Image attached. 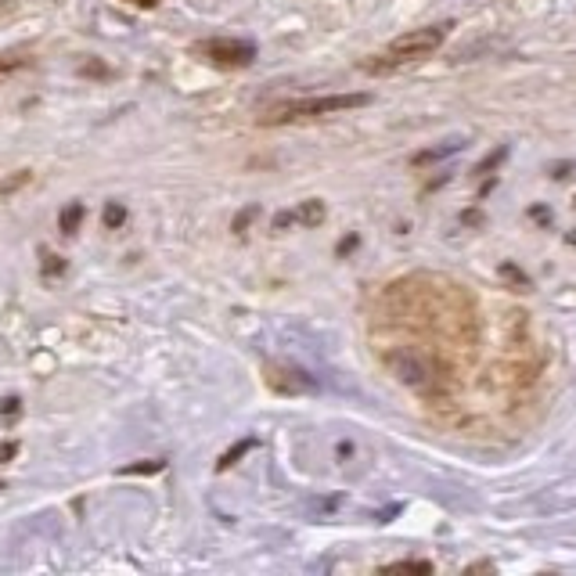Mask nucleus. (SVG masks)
<instances>
[{
    "mask_svg": "<svg viewBox=\"0 0 576 576\" xmlns=\"http://www.w3.org/2000/svg\"><path fill=\"white\" fill-rule=\"evenodd\" d=\"M447 33H450L447 22H440V26H425V29H411V33L396 36L393 44H389L382 54H371L368 62H360V69L382 76V72H393V69H404V65L422 62V58H429L432 51H440L443 40H447Z\"/></svg>",
    "mask_w": 576,
    "mask_h": 576,
    "instance_id": "f257e3e1",
    "label": "nucleus"
},
{
    "mask_svg": "<svg viewBox=\"0 0 576 576\" xmlns=\"http://www.w3.org/2000/svg\"><path fill=\"white\" fill-rule=\"evenodd\" d=\"M371 105V94H328V98H303V101H285L263 123H299V119H321L335 116V112H350V108Z\"/></svg>",
    "mask_w": 576,
    "mask_h": 576,
    "instance_id": "f03ea898",
    "label": "nucleus"
},
{
    "mask_svg": "<svg viewBox=\"0 0 576 576\" xmlns=\"http://www.w3.org/2000/svg\"><path fill=\"white\" fill-rule=\"evenodd\" d=\"M198 54H206L209 62L227 65V69H242V65H252L256 47H252L249 40H231V36H224V40H206V44H198Z\"/></svg>",
    "mask_w": 576,
    "mask_h": 576,
    "instance_id": "7ed1b4c3",
    "label": "nucleus"
},
{
    "mask_svg": "<svg viewBox=\"0 0 576 576\" xmlns=\"http://www.w3.org/2000/svg\"><path fill=\"white\" fill-rule=\"evenodd\" d=\"M267 386L274 389V393L299 396V393H310V389H314V378L299 368H285V364H278V368L267 371Z\"/></svg>",
    "mask_w": 576,
    "mask_h": 576,
    "instance_id": "20e7f679",
    "label": "nucleus"
},
{
    "mask_svg": "<svg viewBox=\"0 0 576 576\" xmlns=\"http://www.w3.org/2000/svg\"><path fill=\"white\" fill-rule=\"evenodd\" d=\"M389 368H393L396 378H400V382H407V386H425V382H429V368H425V360L418 357V353H411V350L389 353Z\"/></svg>",
    "mask_w": 576,
    "mask_h": 576,
    "instance_id": "39448f33",
    "label": "nucleus"
},
{
    "mask_svg": "<svg viewBox=\"0 0 576 576\" xmlns=\"http://www.w3.org/2000/svg\"><path fill=\"white\" fill-rule=\"evenodd\" d=\"M252 447H256V436H249V440H238V443H234V447H231V450H227L224 458L216 461V468H220V472H224V468L238 465V461H242V458H245V454H249V450H252Z\"/></svg>",
    "mask_w": 576,
    "mask_h": 576,
    "instance_id": "423d86ee",
    "label": "nucleus"
},
{
    "mask_svg": "<svg viewBox=\"0 0 576 576\" xmlns=\"http://www.w3.org/2000/svg\"><path fill=\"white\" fill-rule=\"evenodd\" d=\"M83 224V206L80 202H72V206L62 209V216H58V227H62V234H76V227Z\"/></svg>",
    "mask_w": 576,
    "mask_h": 576,
    "instance_id": "0eeeda50",
    "label": "nucleus"
},
{
    "mask_svg": "<svg viewBox=\"0 0 576 576\" xmlns=\"http://www.w3.org/2000/svg\"><path fill=\"white\" fill-rule=\"evenodd\" d=\"M296 220H303L306 227H317V224H321V220H324V206L314 198V202H306V206H299Z\"/></svg>",
    "mask_w": 576,
    "mask_h": 576,
    "instance_id": "6e6552de",
    "label": "nucleus"
},
{
    "mask_svg": "<svg viewBox=\"0 0 576 576\" xmlns=\"http://www.w3.org/2000/svg\"><path fill=\"white\" fill-rule=\"evenodd\" d=\"M29 180H33V173L29 170H18V173H11V177H4L0 180V198L11 195V191H18V188H26Z\"/></svg>",
    "mask_w": 576,
    "mask_h": 576,
    "instance_id": "1a4fd4ad",
    "label": "nucleus"
},
{
    "mask_svg": "<svg viewBox=\"0 0 576 576\" xmlns=\"http://www.w3.org/2000/svg\"><path fill=\"white\" fill-rule=\"evenodd\" d=\"M458 148H465V144L450 141V144H443V148H432V152H418V155H414V166H422V162H436V159H443V155L458 152Z\"/></svg>",
    "mask_w": 576,
    "mask_h": 576,
    "instance_id": "9d476101",
    "label": "nucleus"
},
{
    "mask_svg": "<svg viewBox=\"0 0 576 576\" xmlns=\"http://www.w3.org/2000/svg\"><path fill=\"white\" fill-rule=\"evenodd\" d=\"M18 414H22V400H18V396H4V400H0V422L11 425Z\"/></svg>",
    "mask_w": 576,
    "mask_h": 576,
    "instance_id": "9b49d317",
    "label": "nucleus"
},
{
    "mask_svg": "<svg viewBox=\"0 0 576 576\" xmlns=\"http://www.w3.org/2000/svg\"><path fill=\"white\" fill-rule=\"evenodd\" d=\"M166 468V461H141V465H126L119 468L123 476H152V472H162Z\"/></svg>",
    "mask_w": 576,
    "mask_h": 576,
    "instance_id": "f8f14e48",
    "label": "nucleus"
},
{
    "mask_svg": "<svg viewBox=\"0 0 576 576\" xmlns=\"http://www.w3.org/2000/svg\"><path fill=\"white\" fill-rule=\"evenodd\" d=\"M123 220H126V209L119 206V202H108V206H105V227H112V231H116V227H123Z\"/></svg>",
    "mask_w": 576,
    "mask_h": 576,
    "instance_id": "ddd939ff",
    "label": "nucleus"
},
{
    "mask_svg": "<svg viewBox=\"0 0 576 576\" xmlns=\"http://www.w3.org/2000/svg\"><path fill=\"white\" fill-rule=\"evenodd\" d=\"M15 69H26V58L22 54H0V76H8Z\"/></svg>",
    "mask_w": 576,
    "mask_h": 576,
    "instance_id": "4468645a",
    "label": "nucleus"
},
{
    "mask_svg": "<svg viewBox=\"0 0 576 576\" xmlns=\"http://www.w3.org/2000/svg\"><path fill=\"white\" fill-rule=\"evenodd\" d=\"M400 569H411V573H432L429 562H393V566H386V573H400Z\"/></svg>",
    "mask_w": 576,
    "mask_h": 576,
    "instance_id": "2eb2a0df",
    "label": "nucleus"
},
{
    "mask_svg": "<svg viewBox=\"0 0 576 576\" xmlns=\"http://www.w3.org/2000/svg\"><path fill=\"white\" fill-rule=\"evenodd\" d=\"M15 454H18V443H0V465H8Z\"/></svg>",
    "mask_w": 576,
    "mask_h": 576,
    "instance_id": "dca6fc26",
    "label": "nucleus"
},
{
    "mask_svg": "<svg viewBox=\"0 0 576 576\" xmlns=\"http://www.w3.org/2000/svg\"><path fill=\"white\" fill-rule=\"evenodd\" d=\"M47 270H51V274H62V270H65V260H62V256H47L44 274H47Z\"/></svg>",
    "mask_w": 576,
    "mask_h": 576,
    "instance_id": "f3484780",
    "label": "nucleus"
},
{
    "mask_svg": "<svg viewBox=\"0 0 576 576\" xmlns=\"http://www.w3.org/2000/svg\"><path fill=\"white\" fill-rule=\"evenodd\" d=\"M130 4H141V8H152L155 0H130Z\"/></svg>",
    "mask_w": 576,
    "mask_h": 576,
    "instance_id": "a211bd4d",
    "label": "nucleus"
},
{
    "mask_svg": "<svg viewBox=\"0 0 576 576\" xmlns=\"http://www.w3.org/2000/svg\"><path fill=\"white\" fill-rule=\"evenodd\" d=\"M0 490H4V483H0Z\"/></svg>",
    "mask_w": 576,
    "mask_h": 576,
    "instance_id": "6ab92c4d",
    "label": "nucleus"
}]
</instances>
